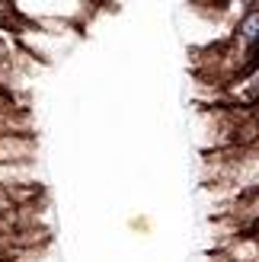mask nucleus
<instances>
[{
	"mask_svg": "<svg viewBox=\"0 0 259 262\" xmlns=\"http://www.w3.org/2000/svg\"><path fill=\"white\" fill-rule=\"evenodd\" d=\"M13 10L26 23H77L90 10V0H13Z\"/></svg>",
	"mask_w": 259,
	"mask_h": 262,
	"instance_id": "obj_1",
	"label": "nucleus"
},
{
	"mask_svg": "<svg viewBox=\"0 0 259 262\" xmlns=\"http://www.w3.org/2000/svg\"><path fill=\"white\" fill-rule=\"evenodd\" d=\"M253 74L237 86V99L240 102H259V64H253Z\"/></svg>",
	"mask_w": 259,
	"mask_h": 262,
	"instance_id": "obj_2",
	"label": "nucleus"
},
{
	"mask_svg": "<svg viewBox=\"0 0 259 262\" xmlns=\"http://www.w3.org/2000/svg\"><path fill=\"white\" fill-rule=\"evenodd\" d=\"M19 23L16 10H13V0H0V29H13Z\"/></svg>",
	"mask_w": 259,
	"mask_h": 262,
	"instance_id": "obj_3",
	"label": "nucleus"
},
{
	"mask_svg": "<svg viewBox=\"0 0 259 262\" xmlns=\"http://www.w3.org/2000/svg\"><path fill=\"white\" fill-rule=\"evenodd\" d=\"M256 128H259V109H256Z\"/></svg>",
	"mask_w": 259,
	"mask_h": 262,
	"instance_id": "obj_4",
	"label": "nucleus"
}]
</instances>
